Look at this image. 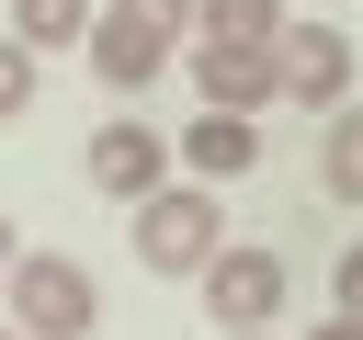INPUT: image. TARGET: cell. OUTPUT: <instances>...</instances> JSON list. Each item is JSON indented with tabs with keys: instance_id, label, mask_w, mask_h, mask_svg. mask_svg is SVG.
<instances>
[{
	"instance_id": "obj_1",
	"label": "cell",
	"mask_w": 363,
	"mask_h": 340,
	"mask_svg": "<svg viewBox=\"0 0 363 340\" xmlns=\"http://www.w3.org/2000/svg\"><path fill=\"white\" fill-rule=\"evenodd\" d=\"M11 329L23 340H91L102 329V283H91V261H68V249H11Z\"/></svg>"
},
{
	"instance_id": "obj_2",
	"label": "cell",
	"mask_w": 363,
	"mask_h": 340,
	"mask_svg": "<svg viewBox=\"0 0 363 340\" xmlns=\"http://www.w3.org/2000/svg\"><path fill=\"white\" fill-rule=\"evenodd\" d=\"M216 249H227V204H216V181H159V193L136 204V261H147V272L193 283Z\"/></svg>"
},
{
	"instance_id": "obj_3",
	"label": "cell",
	"mask_w": 363,
	"mask_h": 340,
	"mask_svg": "<svg viewBox=\"0 0 363 340\" xmlns=\"http://www.w3.org/2000/svg\"><path fill=\"white\" fill-rule=\"evenodd\" d=\"M272 102H295V113L352 102V34L340 23H284L272 34Z\"/></svg>"
},
{
	"instance_id": "obj_4",
	"label": "cell",
	"mask_w": 363,
	"mask_h": 340,
	"mask_svg": "<svg viewBox=\"0 0 363 340\" xmlns=\"http://www.w3.org/2000/svg\"><path fill=\"white\" fill-rule=\"evenodd\" d=\"M204 306H216V329H272V306H284V249H250V238H227L204 272Z\"/></svg>"
},
{
	"instance_id": "obj_5",
	"label": "cell",
	"mask_w": 363,
	"mask_h": 340,
	"mask_svg": "<svg viewBox=\"0 0 363 340\" xmlns=\"http://www.w3.org/2000/svg\"><path fill=\"white\" fill-rule=\"evenodd\" d=\"M79 170H91V193H102V204H147V193L170 181V136H159V125H136V113H113V125L91 136V159H79Z\"/></svg>"
},
{
	"instance_id": "obj_6",
	"label": "cell",
	"mask_w": 363,
	"mask_h": 340,
	"mask_svg": "<svg viewBox=\"0 0 363 340\" xmlns=\"http://www.w3.org/2000/svg\"><path fill=\"white\" fill-rule=\"evenodd\" d=\"M193 91L216 113H272V45H227V34H193Z\"/></svg>"
},
{
	"instance_id": "obj_7",
	"label": "cell",
	"mask_w": 363,
	"mask_h": 340,
	"mask_svg": "<svg viewBox=\"0 0 363 340\" xmlns=\"http://www.w3.org/2000/svg\"><path fill=\"white\" fill-rule=\"evenodd\" d=\"M91 79L102 91H147L159 68H170V34H147V23H125V11H91Z\"/></svg>"
},
{
	"instance_id": "obj_8",
	"label": "cell",
	"mask_w": 363,
	"mask_h": 340,
	"mask_svg": "<svg viewBox=\"0 0 363 340\" xmlns=\"http://www.w3.org/2000/svg\"><path fill=\"white\" fill-rule=\"evenodd\" d=\"M170 159H182L193 181H238V170H261V113H216V102H204Z\"/></svg>"
},
{
	"instance_id": "obj_9",
	"label": "cell",
	"mask_w": 363,
	"mask_h": 340,
	"mask_svg": "<svg viewBox=\"0 0 363 340\" xmlns=\"http://www.w3.org/2000/svg\"><path fill=\"white\" fill-rule=\"evenodd\" d=\"M318 181H329V204H363V102H329V136H318Z\"/></svg>"
},
{
	"instance_id": "obj_10",
	"label": "cell",
	"mask_w": 363,
	"mask_h": 340,
	"mask_svg": "<svg viewBox=\"0 0 363 340\" xmlns=\"http://www.w3.org/2000/svg\"><path fill=\"white\" fill-rule=\"evenodd\" d=\"M193 34H227V45H272V34H284V0H193Z\"/></svg>"
},
{
	"instance_id": "obj_11",
	"label": "cell",
	"mask_w": 363,
	"mask_h": 340,
	"mask_svg": "<svg viewBox=\"0 0 363 340\" xmlns=\"http://www.w3.org/2000/svg\"><path fill=\"white\" fill-rule=\"evenodd\" d=\"M11 34H23L34 57H57V45L91 34V0H11Z\"/></svg>"
},
{
	"instance_id": "obj_12",
	"label": "cell",
	"mask_w": 363,
	"mask_h": 340,
	"mask_svg": "<svg viewBox=\"0 0 363 340\" xmlns=\"http://www.w3.org/2000/svg\"><path fill=\"white\" fill-rule=\"evenodd\" d=\"M34 68H45V57H34L23 34H0V125H11V113H34Z\"/></svg>"
},
{
	"instance_id": "obj_13",
	"label": "cell",
	"mask_w": 363,
	"mask_h": 340,
	"mask_svg": "<svg viewBox=\"0 0 363 340\" xmlns=\"http://www.w3.org/2000/svg\"><path fill=\"white\" fill-rule=\"evenodd\" d=\"M102 11H125V23H147V34H170V45H182V23H193V0H102Z\"/></svg>"
},
{
	"instance_id": "obj_14",
	"label": "cell",
	"mask_w": 363,
	"mask_h": 340,
	"mask_svg": "<svg viewBox=\"0 0 363 340\" xmlns=\"http://www.w3.org/2000/svg\"><path fill=\"white\" fill-rule=\"evenodd\" d=\"M329 295H340V317H363V238L340 249V272H329Z\"/></svg>"
},
{
	"instance_id": "obj_15",
	"label": "cell",
	"mask_w": 363,
	"mask_h": 340,
	"mask_svg": "<svg viewBox=\"0 0 363 340\" xmlns=\"http://www.w3.org/2000/svg\"><path fill=\"white\" fill-rule=\"evenodd\" d=\"M306 340H363V317H329V329H306Z\"/></svg>"
},
{
	"instance_id": "obj_16",
	"label": "cell",
	"mask_w": 363,
	"mask_h": 340,
	"mask_svg": "<svg viewBox=\"0 0 363 340\" xmlns=\"http://www.w3.org/2000/svg\"><path fill=\"white\" fill-rule=\"evenodd\" d=\"M11 249H23V238H11V215H0V272H11Z\"/></svg>"
},
{
	"instance_id": "obj_17",
	"label": "cell",
	"mask_w": 363,
	"mask_h": 340,
	"mask_svg": "<svg viewBox=\"0 0 363 340\" xmlns=\"http://www.w3.org/2000/svg\"><path fill=\"white\" fill-rule=\"evenodd\" d=\"M227 340H272V329H227Z\"/></svg>"
},
{
	"instance_id": "obj_18",
	"label": "cell",
	"mask_w": 363,
	"mask_h": 340,
	"mask_svg": "<svg viewBox=\"0 0 363 340\" xmlns=\"http://www.w3.org/2000/svg\"><path fill=\"white\" fill-rule=\"evenodd\" d=\"M0 340H23V329H11V317H0Z\"/></svg>"
}]
</instances>
